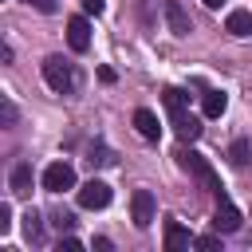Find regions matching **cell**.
Instances as JSON below:
<instances>
[{
	"label": "cell",
	"mask_w": 252,
	"mask_h": 252,
	"mask_svg": "<svg viewBox=\"0 0 252 252\" xmlns=\"http://www.w3.org/2000/svg\"><path fill=\"white\" fill-rule=\"evenodd\" d=\"M205 4H209V8H220V0H205Z\"/></svg>",
	"instance_id": "cb8c5ba5"
},
{
	"label": "cell",
	"mask_w": 252,
	"mask_h": 252,
	"mask_svg": "<svg viewBox=\"0 0 252 252\" xmlns=\"http://www.w3.org/2000/svg\"><path fill=\"white\" fill-rule=\"evenodd\" d=\"M224 28H228L232 35H248V32H252V16H248L244 8H236V12H228V20H224Z\"/></svg>",
	"instance_id": "5bb4252c"
},
{
	"label": "cell",
	"mask_w": 252,
	"mask_h": 252,
	"mask_svg": "<svg viewBox=\"0 0 252 252\" xmlns=\"http://www.w3.org/2000/svg\"><path fill=\"white\" fill-rule=\"evenodd\" d=\"M110 197H114V193H110V185H106V181H98V177H91L87 185H79V205H83V209H106V205H110Z\"/></svg>",
	"instance_id": "8992f818"
},
{
	"label": "cell",
	"mask_w": 252,
	"mask_h": 252,
	"mask_svg": "<svg viewBox=\"0 0 252 252\" xmlns=\"http://www.w3.org/2000/svg\"><path fill=\"white\" fill-rule=\"evenodd\" d=\"M43 189L47 193H63V189H75V169L67 161H51L43 169Z\"/></svg>",
	"instance_id": "5b68a950"
},
{
	"label": "cell",
	"mask_w": 252,
	"mask_h": 252,
	"mask_svg": "<svg viewBox=\"0 0 252 252\" xmlns=\"http://www.w3.org/2000/svg\"><path fill=\"white\" fill-rule=\"evenodd\" d=\"M177 165L189 173V177H197V185L205 189V193H213V197H220L224 189H220V177H217V169L209 165V158L205 154H197V150H189V146H177Z\"/></svg>",
	"instance_id": "6da1fadb"
},
{
	"label": "cell",
	"mask_w": 252,
	"mask_h": 252,
	"mask_svg": "<svg viewBox=\"0 0 252 252\" xmlns=\"http://www.w3.org/2000/svg\"><path fill=\"white\" fill-rule=\"evenodd\" d=\"M165 20H169L173 35H189V28H193V24H189V16L181 12V4H177V0H169V4H165Z\"/></svg>",
	"instance_id": "8fae6325"
},
{
	"label": "cell",
	"mask_w": 252,
	"mask_h": 252,
	"mask_svg": "<svg viewBox=\"0 0 252 252\" xmlns=\"http://www.w3.org/2000/svg\"><path fill=\"white\" fill-rule=\"evenodd\" d=\"M224 106H228V94H224V91H205V98H201L205 118H220V114H224Z\"/></svg>",
	"instance_id": "7c38bea8"
},
{
	"label": "cell",
	"mask_w": 252,
	"mask_h": 252,
	"mask_svg": "<svg viewBox=\"0 0 252 252\" xmlns=\"http://www.w3.org/2000/svg\"><path fill=\"white\" fill-rule=\"evenodd\" d=\"M67 43H71V51H87L91 47V24H87V16H71L67 20Z\"/></svg>",
	"instance_id": "ba28073f"
},
{
	"label": "cell",
	"mask_w": 252,
	"mask_h": 252,
	"mask_svg": "<svg viewBox=\"0 0 252 252\" xmlns=\"http://www.w3.org/2000/svg\"><path fill=\"white\" fill-rule=\"evenodd\" d=\"M79 248H83V244H79L75 236H67V240H59V252H79Z\"/></svg>",
	"instance_id": "44dd1931"
},
{
	"label": "cell",
	"mask_w": 252,
	"mask_h": 252,
	"mask_svg": "<svg viewBox=\"0 0 252 252\" xmlns=\"http://www.w3.org/2000/svg\"><path fill=\"white\" fill-rule=\"evenodd\" d=\"M71 224H75V217H71L67 209H59V213H55V228H71Z\"/></svg>",
	"instance_id": "ffe728a7"
},
{
	"label": "cell",
	"mask_w": 252,
	"mask_h": 252,
	"mask_svg": "<svg viewBox=\"0 0 252 252\" xmlns=\"http://www.w3.org/2000/svg\"><path fill=\"white\" fill-rule=\"evenodd\" d=\"M189 244H197V240L189 236V228L177 224V220H165V252H181V248H189Z\"/></svg>",
	"instance_id": "30bf717a"
},
{
	"label": "cell",
	"mask_w": 252,
	"mask_h": 252,
	"mask_svg": "<svg viewBox=\"0 0 252 252\" xmlns=\"http://www.w3.org/2000/svg\"><path fill=\"white\" fill-rule=\"evenodd\" d=\"M228 158H232V165H244V161H248V142H232Z\"/></svg>",
	"instance_id": "e0dca14e"
},
{
	"label": "cell",
	"mask_w": 252,
	"mask_h": 252,
	"mask_svg": "<svg viewBox=\"0 0 252 252\" xmlns=\"http://www.w3.org/2000/svg\"><path fill=\"white\" fill-rule=\"evenodd\" d=\"M130 217H134L138 228H146V224L154 220V193H150V189H138V193L130 197Z\"/></svg>",
	"instance_id": "52a82bcc"
},
{
	"label": "cell",
	"mask_w": 252,
	"mask_h": 252,
	"mask_svg": "<svg viewBox=\"0 0 252 252\" xmlns=\"http://www.w3.org/2000/svg\"><path fill=\"white\" fill-rule=\"evenodd\" d=\"M43 83H47L51 91H59V94L75 91V71H71V63H63L59 55H47V59H43Z\"/></svg>",
	"instance_id": "3957f363"
},
{
	"label": "cell",
	"mask_w": 252,
	"mask_h": 252,
	"mask_svg": "<svg viewBox=\"0 0 252 252\" xmlns=\"http://www.w3.org/2000/svg\"><path fill=\"white\" fill-rule=\"evenodd\" d=\"M28 4H35L39 12H55V0H28Z\"/></svg>",
	"instance_id": "603a6c76"
},
{
	"label": "cell",
	"mask_w": 252,
	"mask_h": 252,
	"mask_svg": "<svg viewBox=\"0 0 252 252\" xmlns=\"http://www.w3.org/2000/svg\"><path fill=\"white\" fill-rule=\"evenodd\" d=\"M83 8H87V12H94V16H98V12H102V8H106V0H83Z\"/></svg>",
	"instance_id": "7402d4cb"
},
{
	"label": "cell",
	"mask_w": 252,
	"mask_h": 252,
	"mask_svg": "<svg viewBox=\"0 0 252 252\" xmlns=\"http://www.w3.org/2000/svg\"><path fill=\"white\" fill-rule=\"evenodd\" d=\"M8 185H12V193H16V197H28V193H32V165H28V161H24V165H16Z\"/></svg>",
	"instance_id": "4fadbf2b"
},
{
	"label": "cell",
	"mask_w": 252,
	"mask_h": 252,
	"mask_svg": "<svg viewBox=\"0 0 252 252\" xmlns=\"http://www.w3.org/2000/svg\"><path fill=\"white\" fill-rule=\"evenodd\" d=\"M24 236H28L32 244H43V224H39V213H35V209L24 217Z\"/></svg>",
	"instance_id": "9a60e30c"
},
{
	"label": "cell",
	"mask_w": 252,
	"mask_h": 252,
	"mask_svg": "<svg viewBox=\"0 0 252 252\" xmlns=\"http://www.w3.org/2000/svg\"><path fill=\"white\" fill-rule=\"evenodd\" d=\"M240 220H244V217H240V209L220 193V197H217V209H213V232H236V228H240Z\"/></svg>",
	"instance_id": "277c9868"
},
{
	"label": "cell",
	"mask_w": 252,
	"mask_h": 252,
	"mask_svg": "<svg viewBox=\"0 0 252 252\" xmlns=\"http://www.w3.org/2000/svg\"><path fill=\"white\" fill-rule=\"evenodd\" d=\"M87 161H91V165H110L114 154H110L106 146H91V158H87Z\"/></svg>",
	"instance_id": "2e32d148"
},
{
	"label": "cell",
	"mask_w": 252,
	"mask_h": 252,
	"mask_svg": "<svg viewBox=\"0 0 252 252\" xmlns=\"http://www.w3.org/2000/svg\"><path fill=\"white\" fill-rule=\"evenodd\" d=\"M165 106H169V122H173V130H177V138L181 142H193L197 134H201V122L185 110V91H177V87H165Z\"/></svg>",
	"instance_id": "7a4b0ae2"
},
{
	"label": "cell",
	"mask_w": 252,
	"mask_h": 252,
	"mask_svg": "<svg viewBox=\"0 0 252 252\" xmlns=\"http://www.w3.org/2000/svg\"><path fill=\"white\" fill-rule=\"evenodd\" d=\"M197 248H201V252H217V248H220V236H201Z\"/></svg>",
	"instance_id": "d6986e66"
},
{
	"label": "cell",
	"mask_w": 252,
	"mask_h": 252,
	"mask_svg": "<svg viewBox=\"0 0 252 252\" xmlns=\"http://www.w3.org/2000/svg\"><path fill=\"white\" fill-rule=\"evenodd\" d=\"M134 126H138V134H142L146 142H158V138H161V122H158V114L146 110V106L134 110Z\"/></svg>",
	"instance_id": "9c48e42d"
},
{
	"label": "cell",
	"mask_w": 252,
	"mask_h": 252,
	"mask_svg": "<svg viewBox=\"0 0 252 252\" xmlns=\"http://www.w3.org/2000/svg\"><path fill=\"white\" fill-rule=\"evenodd\" d=\"M4 232H12V205L8 201H0V236Z\"/></svg>",
	"instance_id": "ac0fdd59"
}]
</instances>
